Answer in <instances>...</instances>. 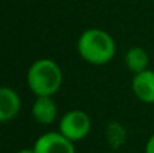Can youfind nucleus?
<instances>
[{
	"label": "nucleus",
	"instance_id": "7ed1b4c3",
	"mask_svg": "<svg viewBox=\"0 0 154 153\" xmlns=\"http://www.w3.org/2000/svg\"><path fill=\"white\" fill-rule=\"evenodd\" d=\"M92 122L85 111L70 110L62 115L58 123V132L73 142L85 138L91 132Z\"/></svg>",
	"mask_w": 154,
	"mask_h": 153
},
{
	"label": "nucleus",
	"instance_id": "f03ea898",
	"mask_svg": "<svg viewBox=\"0 0 154 153\" xmlns=\"http://www.w3.org/2000/svg\"><path fill=\"white\" fill-rule=\"evenodd\" d=\"M27 86L35 96H53L62 86V70L51 58H39L27 70Z\"/></svg>",
	"mask_w": 154,
	"mask_h": 153
},
{
	"label": "nucleus",
	"instance_id": "9d476101",
	"mask_svg": "<svg viewBox=\"0 0 154 153\" xmlns=\"http://www.w3.org/2000/svg\"><path fill=\"white\" fill-rule=\"evenodd\" d=\"M16 153H35L34 152V149H20V151H18V152H16Z\"/></svg>",
	"mask_w": 154,
	"mask_h": 153
},
{
	"label": "nucleus",
	"instance_id": "39448f33",
	"mask_svg": "<svg viewBox=\"0 0 154 153\" xmlns=\"http://www.w3.org/2000/svg\"><path fill=\"white\" fill-rule=\"evenodd\" d=\"M133 92L141 102L153 105L154 103V70L146 69L135 73L131 81Z\"/></svg>",
	"mask_w": 154,
	"mask_h": 153
},
{
	"label": "nucleus",
	"instance_id": "1a4fd4ad",
	"mask_svg": "<svg viewBox=\"0 0 154 153\" xmlns=\"http://www.w3.org/2000/svg\"><path fill=\"white\" fill-rule=\"evenodd\" d=\"M145 153H154V133L150 136V138L145 145Z\"/></svg>",
	"mask_w": 154,
	"mask_h": 153
},
{
	"label": "nucleus",
	"instance_id": "0eeeda50",
	"mask_svg": "<svg viewBox=\"0 0 154 153\" xmlns=\"http://www.w3.org/2000/svg\"><path fill=\"white\" fill-rule=\"evenodd\" d=\"M34 119L41 125H51L57 118V105L51 96H37L31 107Z\"/></svg>",
	"mask_w": 154,
	"mask_h": 153
},
{
	"label": "nucleus",
	"instance_id": "f257e3e1",
	"mask_svg": "<svg viewBox=\"0 0 154 153\" xmlns=\"http://www.w3.org/2000/svg\"><path fill=\"white\" fill-rule=\"evenodd\" d=\"M77 52L88 64H108L116 53V43L109 33L101 29H88L77 41Z\"/></svg>",
	"mask_w": 154,
	"mask_h": 153
},
{
	"label": "nucleus",
	"instance_id": "423d86ee",
	"mask_svg": "<svg viewBox=\"0 0 154 153\" xmlns=\"http://www.w3.org/2000/svg\"><path fill=\"white\" fill-rule=\"evenodd\" d=\"M22 100L19 94L11 87L0 88V121L8 122L19 114Z\"/></svg>",
	"mask_w": 154,
	"mask_h": 153
},
{
	"label": "nucleus",
	"instance_id": "6e6552de",
	"mask_svg": "<svg viewBox=\"0 0 154 153\" xmlns=\"http://www.w3.org/2000/svg\"><path fill=\"white\" fill-rule=\"evenodd\" d=\"M125 64L127 69L131 70L134 75L142 72V70H146L149 69L150 64L149 54L145 49L139 48V46L130 48L125 54Z\"/></svg>",
	"mask_w": 154,
	"mask_h": 153
},
{
	"label": "nucleus",
	"instance_id": "20e7f679",
	"mask_svg": "<svg viewBox=\"0 0 154 153\" xmlns=\"http://www.w3.org/2000/svg\"><path fill=\"white\" fill-rule=\"evenodd\" d=\"M32 149L35 153H76L75 142L60 132L43 133L37 138Z\"/></svg>",
	"mask_w": 154,
	"mask_h": 153
}]
</instances>
